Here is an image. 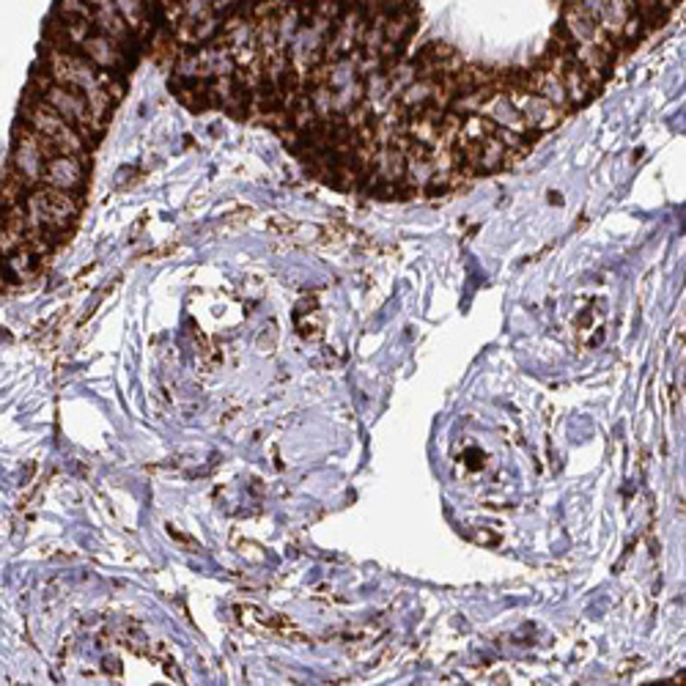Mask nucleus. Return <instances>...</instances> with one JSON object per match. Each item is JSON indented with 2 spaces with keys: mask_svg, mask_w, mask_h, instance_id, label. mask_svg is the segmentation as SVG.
<instances>
[{
  "mask_svg": "<svg viewBox=\"0 0 686 686\" xmlns=\"http://www.w3.org/2000/svg\"><path fill=\"white\" fill-rule=\"evenodd\" d=\"M58 157V148L53 146V141H47L44 135H38L36 130L25 124L22 119L14 121V130H11V154L5 168L27 187L42 185V170L47 159Z\"/></svg>",
  "mask_w": 686,
  "mask_h": 686,
  "instance_id": "f257e3e1",
  "label": "nucleus"
},
{
  "mask_svg": "<svg viewBox=\"0 0 686 686\" xmlns=\"http://www.w3.org/2000/svg\"><path fill=\"white\" fill-rule=\"evenodd\" d=\"M82 207H86V196H80V192L55 190V187L47 185L33 187L25 196L27 223L44 225V229L49 231L77 229Z\"/></svg>",
  "mask_w": 686,
  "mask_h": 686,
  "instance_id": "f03ea898",
  "label": "nucleus"
},
{
  "mask_svg": "<svg viewBox=\"0 0 686 686\" xmlns=\"http://www.w3.org/2000/svg\"><path fill=\"white\" fill-rule=\"evenodd\" d=\"M88 170H91V154H80V157L58 154V157L44 163L42 185L55 187V190L80 192V196H86Z\"/></svg>",
  "mask_w": 686,
  "mask_h": 686,
  "instance_id": "7ed1b4c3",
  "label": "nucleus"
},
{
  "mask_svg": "<svg viewBox=\"0 0 686 686\" xmlns=\"http://www.w3.org/2000/svg\"><path fill=\"white\" fill-rule=\"evenodd\" d=\"M502 93H506L508 102H511L513 108L522 113L528 130L550 132V130H555L563 119H566V115H563L561 110L550 102V99L539 97V93H533V91H524V88H508V91H502Z\"/></svg>",
  "mask_w": 686,
  "mask_h": 686,
  "instance_id": "20e7f679",
  "label": "nucleus"
},
{
  "mask_svg": "<svg viewBox=\"0 0 686 686\" xmlns=\"http://www.w3.org/2000/svg\"><path fill=\"white\" fill-rule=\"evenodd\" d=\"M80 49H82V55H86V58L97 66V69L113 71V75H130L137 64L135 58L126 55V49L121 47L119 42H113V38L102 36V33H97V31H91L86 38H82Z\"/></svg>",
  "mask_w": 686,
  "mask_h": 686,
  "instance_id": "39448f33",
  "label": "nucleus"
},
{
  "mask_svg": "<svg viewBox=\"0 0 686 686\" xmlns=\"http://www.w3.org/2000/svg\"><path fill=\"white\" fill-rule=\"evenodd\" d=\"M3 267H5V256L0 253V275H3Z\"/></svg>",
  "mask_w": 686,
  "mask_h": 686,
  "instance_id": "423d86ee",
  "label": "nucleus"
}]
</instances>
